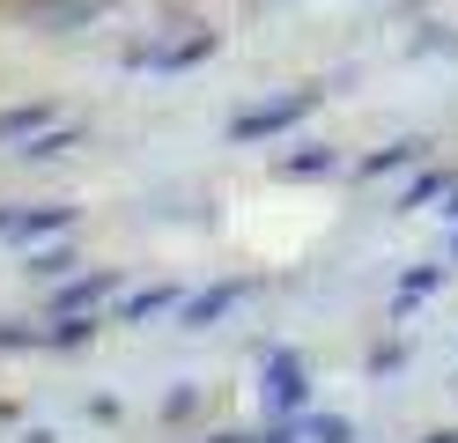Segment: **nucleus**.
I'll list each match as a JSON object with an SVG mask.
<instances>
[{"mask_svg":"<svg viewBox=\"0 0 458 443\" xmlns=\"http://www.w3.org/2000/svg\"><path fill=\"white\" fill-rule=\"evenodd\" d=\"M45 126V111H8V118H0V148H15V141H30Z\"/></svg>","mask_w":458,"mask_h":443,"instance_id":"obj_7","label":"nucleus"},{"mask_svg":"<svg viewBox=\"0 0 458 443\" xmlns=\"http://www.w3.org/2000/svg\"><path fill=\"white\" fill-rule=\"evenodd\" d=\"M104 288H111V274H81V281H74V288L60 295V311H81V303H97Z\"/></svg>","mask_w":458,"mask_h":443,"instance_id":"obj_8","label":"nucleus"},{"mask_svg":"<svg viewBox=\"0 0 458 443\" xmlns=\"http://www.w3.org/2000/svg\"><path fill=\"white\" fill-rule=\"evenodd\" d=\"M208 52H215V30H192V38H170V45H140V52H133V67H148V74H178V67H199Z\"/></svg>","mask_w":458,"mask_h":443,"instance_id":"obj_2","label":"nucleus"},{"mask_svg":"<svg viewBox=\"0 0 458 443\" xmlns=\"http://www.w3.org/2000/svg\"><path fill=\"white\" fill-rule=\"evenodd\" d=\"M274 443H348V422H333V413H310V422L281 429Z\"/></svg>","mask_w":458,"mask_h":443,"instance_id":"obj_5","label":"nucleus"},{"mask_svg":"<svg viewBox=\"0 0 458 443\" xmlns=\"http://www.w3.org/2000/svg\"><path fill=\"white\" fill-rule=\"evenodd\" d=\"M267 399H274V413H296L303 406V362H296V354H281V362L267 370Z\"/></svg>","mask_w":458,"mask_h":443,"instance_id":"obj_4","label":"nucleus"},{"mask_svg":"<svg viewBox=\"0 0 458 443\" xmlns=\"http://www.w3.org/2000/svg\"><path fill=\"white\" fill-rule=\"evenodd\" d=\"M310 104H318L310 89H289V97H274V104H251V111H237V141H267V133H281V126H296Z\"/></svg>","mask_w":458,"mask_h":443,"instance_id":"obj_1","label":"nucleus"},{"mask_svg":"<svg viewBox=\"0 0 458 443\" xmlns=\"http://www.w3.org/2000/svg\"><path fill=\"white\" fill-rule=\"evenodd\" d=\"M237 295H244V281H222V288H208L199 303H185V325H208V318H222L229 303H237Z\"/></svg>","mask_w":458,"mask_h":443,"instance_id":"obj_6","label":"nucleus"},{"mask_svg":"<svg viewBox=\"0 0 458 443\" xmlns=\"http://www.w3.org/2000/svg\"><path fill=\"white\" fill-rule=\"evenodd\" d=\"M215 443H259V436H215Z\"/></svg>","mask_w":458,"mask_h":443,"instance_id":"obj_10","label":"nucleus"},{"mask_svg":"<svg viewBox=\"0 0 458 443\" xmlns=\"http://www.w3.org/2000/svg\"><path fill=\"white\" fill-rule=\"evenodd\" d=\"M74 222V207H0V236L30 244V236H60Z\"/></svg>","mask_w":458,"mask_h":443,"instance_id":"obj_3","label":"nucleus"},{"mask_svg":"<svg viewBox=\"0 0 458 443\" xmlns=\"http://www.w3.org/2000/svg\"><path fill=\"white\" fill-rule=\"evenodd\" d=\"M318 170H333L326 148H310V156H281V177H318Z\"/></svg>","mask_w":458,"mask_h":443,"instance_id":"obj_9","label":"nucleus"}]
</instances>
